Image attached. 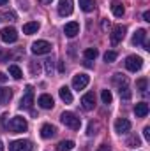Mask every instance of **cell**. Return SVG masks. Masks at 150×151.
<instances>
[{
	"label": "cell",
	"instance_id": "1",
	"mask_svg": "<svg viewBox=\"0 0 150 151\" xmlns=\"http://www.w3.org/2000/svg\"><path fill=\"white\" fill-rule=\"evenodd\" d=\"M4 127H5L11 134H23V132L28 128V123H27L25 118H21V116H14V118H11V121L5 123Z\"/></svg>",
	"mask_w": 150,
	"mask_h": 151
},
{
	"label": "cell",
	"instance_id": "2",
	"mask_svg": "<svg viewBox=\"0 0 150 151\" xmlns=\"http://www.w3.org/2000/svg\"><path fill=\"white\" fill-rule=\"evenodd\" d=\"M60 121H62L67 128H71V130H79V127H81V119H79L74 113H71V111L62 113V116H60Z\"/></svg>",
	"mask_w": 150,
	"mask_h": 151
},
{
	"label": "cell",
	"instance_id": "3",
	"mask_svg": "<svg viewBox=\"0 0 150 151\" xmlns=\"http://www.w3.org/2000/svg\"><path fill=\"white\" fill-rule=\"evenodd\" d=\"M141 67H143V60H141V56L129 55V56L125 58V69H127L129 72H138Z\"/></svg>",
	"mask_w": 150,
	"mask_h": 151
},
{
	"label": "cell",
	"instance_id": "4",
	"mask_svg": "<svg viewBox=\"0 0 150 151\" xmlns=\"http://www.w3.org/2000/svg\"><path fill=\"white\" fill-rule=\"evenodd\" d=\"M0 39H2V42H5V44L16 42V40H18V32H16V28H12V27L2 28V30H0Z\"/></svg>",
	"mask_w": 150,
	"mask_h": 151
},
{
	"label": "cell",
	"instance_id": "5",
	"mask_svg": "<svg viewBox=\"0 0 150 151\" xmlns=\"http://www.w3.org/2000/svg\"><path fill=\"white\" fill-rule=\"evenodd\" d=\"M51 47H53V46H51L48 40H36L30 49H32L34 55H48V53L51 51Z\"/></svg>",
	"mask_w": 150,
	"mask_h": 151
},
{
	"label": "cell",
	"instance_id": "6",
	"mask_svg": "<svg viewBox=\"0 0 150 151\" xmlns=\"http://www.w3.org/2000/svg\"><path fill=\"white\" fill-rule=\"evenodd\" d=\"M9 151H34V146L30 141L20 139V141H12L9 144Z\"/></svg>",
	"mask_w": 150,
	"mask_h": 151
},
{
	"label": "cell",
	"instance_id": "7",
	"mask_svg": "<svg viewBox=\"0 0 150 151\" xmlns=\"http://www.w3.org/2000/svg\"><path fill=\"white\" fill-rule=\"evenodd\" d=\"M32 104H34V86L28 84V86L25 88V95H23V99H21V102H20V107H21V109H30Z\"/></svg>",
	"mask_w": 150,
	"mask_h": 151
},
{
	"label": "cell",
	"instance_id": "8",
	"mask_svg": "<svg viewBox=\"0 0 150 151\" xmlns=\"http://www.w3.org/2000/svg\"><path fill=\"white\" fill-rule=\"evenodd\" d=\"M133 44L134 46H143L145 49H150L149 42H147V30L145 28H138L133 35Z\"/></svg>",
	"mask_w": 150,
	"mask_h": 151
},
{
	"label": "cell",
	"instance_id": "9",
	"mask_svg": "<svg viewBox=\"0 0 150 151\" xmlns=\"http://www.w3.org/2000/svg\"><path fill=\"white\" fill-rule=\"evenodd\" d=\"M88 83H90V76L88 74H76L73 77V88L74 90H85L87 86H88Z\"/></svg>",
	"mask_w": 150,
	"mask_h": 151
},
{
	"label": "cell",
	"instance_id": "10",
	"mask_svg": "<svg viewBox=\"0 0 150 151\" xmlns=\"http://www.w3.org/2000/svg\"><path fill=\"white\" fill-rule=\"evenodd\" d=\"M125 32H127V28H125L124 25H115L113 30H111V44L122 42L124 37H125Z\"/></svg>",
	"mask_w": 150,
	"mask_h": 151
},
{
	"label": "cell",
	"instance_id": "11",
	"mask_svg": "<svg viewBox=\"0 0 150 151\" xmlns=\"http://www.w3.org/2000/svg\"><path fill=\"white\" fill-rule=\"evenodd\" d=\"M81 107L85 111H92L95 107V95H94V91H88V93H85L81 97Z\"/></svg>",
	"mask_w": 150,
	"mask_h": 151
},
{
	"label": "cell",
	"instance_id": "12",
	"mask_svg": "<svg viewBox=\"0 0 150 151\" xmlns=\"http://www.w3.org/2000/svg\"><path fill=\"white\" fill-rule=\"evenodd\" d=\"M73 9H74V5H73V0H60L58 2V14L60 16H71L73 14Z\"/></svg>",
	"mask_w": 150,
	"mask_h": 151
},
{
	"label": "cell",
	"instance_id": "13",
	"mask_svg": "<svg viewBox=\"0 0 150 151\" xmlns=\"http://www.w3.org/2000/svg\"><path fill=\"white\" fill-rule=\"evenodd\" d=\"M115 130H117V134H127L131 130V121L127 118H118L115 121Z\"/></svg>",
	"mask_w": 150,
	"mask_h": 151
},
{
	"label": "cell",
	"instance_id": "14",
	"mask_svg": "<svg viewBox=\"0 0 150 151\" xmlns=\"http://www.w3.org/2000/svg\"><path fill=\"white\" fill-rule=\"evenodd\" d=\"M37 104L42 107V109H53V106H55V100H53V97H51V95H48V93H42V95L37 99Z\"/></svg>",
	"mask_w": 150,
	"mask_h": 151
},
{
	"label": "cell",
	"instance_id": "15",
	"mask_svg": "<svg viewBox=\"0 0 150 151\" xmlns=\"http://www.w3.org/2000/svg\"><path fill=\"white\" fill-rule=\"evenodd\" d=\"M64 34L67 35V37H76L78 34H79V25L76 23V21H71V23H67L66 27H64Z\"/></svg>",
	"mask_w": 150,
	"mask_h": 151
},
{
	"label": "cell",
	"instance_id": "16",
	"mask_svg": "<svg viewBox=\"0 0 150 151\" xmlns=\"http://www.w3.org/2000/svg\"><path fill=\"white\" fill-rule=\"evenodd\" d=\"M55 134H57V128H55L53 125L44 123V125L41 127V137H42V139H51Z\"/></svg>",
	"mask_w": 150,
	"mask_h": 151
},
{
	"label": "cell",
	"instance_id": "17",
	"mask_svg": "<svg viewBox=\"0 0 150 151\" xmlns=\"http://www.w3.org/2000/svg\"><path fill=\"white\" fill-rule=\"evenodd\" d=\"M134 114H136V118H145L149 114V104L147 102H138L134 106Z\"/></svg>",
	"mask_w": 150,
	"mask_h": 151
},
{
	"label": "cell",
	"instance_id": "18",
	"mask_svg": "<svg viewBox=\"0 0 150 151\" xmlns=\"http://www.w3.org/2000/svg\"><path fill=\"white\" fill-rule=\"evenodd\" d=\"M39 28H41V25H39L37 21H28V23H25V25H23V34H27V35L37 34Z\"/></svg>",
	"mask_w": 150,
	"mask_h": 151
},
{
	"label": "cell",
	"instance_id": "19",
	"mask_svg": "<svg viewBox=\"0 0 150 151\" xmlns=\"http://www.w3.org/2000/svg\"><path fill=\"white\" fill-rule=\"evenodd\" d=\"M58 95H60V99H62L66 104H71V102H73V93H71V90H69L67 86H62V88L58 90Z\"/></svg>",
	"mask_w": 150,
	"mask_h": 151
},
{
	"label": "cell",
	"instance_id": "20",
	"mask_svg": "<svg viewBox=\"0 0 150 151\" xmlns=\"http://www.w3.org/2000/svg\"><path fill=\"white\" fill-rule=\"evenodd\" d=\"M111 12H113V16H117V18H122L124 16V12H125V9H124V5H122V2H111Z\"/></svg>",
	"mask_w": 150,
	"mask_h": 151
},
{
	"label": "cell",
	"instance_id": "21",
	"mask_svg": "<svg viewBox=\"0 0 150 151\" xmlns=\"http://www.w3.org/2000/svg\"><path fill=\"white\" fill-rule=\"evenodd\" d=\"M12 99V90L11 88H0V104H9Z\"/></svg>",
	"mask_w": 150,
	"mask_h": 151
},
{
	"label": "cell",
	"instance_id": "22",
	"mask_svg": "<svg viewBox=\"0 0 150 151\" xmlns=\"http://www.w3.org/2000/svg\"><path fill=\"white\" fill-rule=\"evenodd\" d=\"M74 150V141H60L57 144V151H71Z\"/></svg>",
	"mask_w": 150,
	"mask_h": 151
},
{
	"label": "cell",
	"instance_id": "23",
	"mask_svg": "<svg viewBox=\"0 0 150 151\" xmlns=\"http://www.w3.org/2000/svg\"><path fill=\"white\" fill-rule=\"evenodd\" d=\"M79 7H81V11H85V12H90V11H94L95 2H94V0H79Z\"/></svg>",
	"mask_w": 150,
	"mask_h": 151
},
{
	"label": "cell",
	"instance_id": "24",
	"mask_svg": "<svg viewBox=\"0 0 150 151\" xmlns=\"http://www.w3.org/2000/svg\"><path fill=\"white\" fill-rule=\"evenodd\" d=\"M97 55H99V51H97L95 47H87V49L83 51V56H85L87 60H95Z\"/></svg>",
	"mask_w": 150,
	"mask_h": 151
},
{
	"label": "cell",
	"instance_id": "25",
	"mask_svg": "<svg viewBox=\"0 0 150 151\" xmlns=\"http://www.w3.org/2000/svg\"><path fill=\"white\" fill-rule=\"evenodd\" d=\"M9 74H11V77H14V79H21L23 77V72H21V69L18 65H9Z\"/></svg>",
	"mask_w": 150,
	"mask_h": 151
},
{
	"label": "cell",
	"instance_id": "26",
	"mask_svg": "<svg viewBox=\"0 0 150 151\" xmlns=\"http://www.w3.org/2000/svg\"><path fill=\"white\" fill-rule=\"evenodd\" d=\"M113 83L118 86H127V77L124 74H115L113 76Z\"/></svg>",
	"mask_w": 150,
	"mask_h": 151
},
{
	"label": "cell",
	"instance_id": "27",
	"mask_svg": "<svg viewBox=\"0 0 150 151\" xmlns=\"http://www.w3.org/2000/svg\"><path fill=\"white\" fill-rule=\"evenodd\" d=\"M101 99H103V104H111L113 102V95L110 90H103V93H101Z\"/></svg>",
	"mask_w": 150,
	"mask_h": 151
},
{
	"label": "cell",
	"instance_id": "28",
	"mask_svg": "<svg viewBox=\"0 0 150 151\" xmlns=\"http://www.w3.org/2000/svg\"><path fill=\"white\" fill-rule=\"evenodd\" d=\"M147 84H149V81H147L145 77H141V79L136 81V88H138L141 93H147Z\"/></svg>",
	"mask_w": 150,
	"mask_h": 151
},
{
	"label": "cell",
	"instance_id": "29",
	"mask_svg": "<svg viewBox=\"0 0 150 151\" xmlns=\"http://www.w3.org/2000/svg\"><path fill=\"white\" fill-rule=\"evenodd\" d=\"M140 142H141V141H140V137H138V135H131V137L127 139V142H125V144H127L129 148H138V146H140Z\"/></svg>",
	"mask_w": 150,
	"mask_h": 151
},
{
	"label": "cell",
	"instance_id": "30",
	"mask_svg": "<svg viewBox=\"0 0 150 151\" xmlns=\"http://www.w3.org/2000/svg\"><path fill=\"white\" fill-rule=\"evenodd\" d=\"M115 60H117V53L115 51H106L104 53V62L106 63H113Z\"/></svg>",
	"mask_w": 150,
	"mask_h": 151
},
{
	"label": "cell",
	"instance_id": "31",
	"mask_svg": "<svg viewBox=\"0 0 150 151\" xmlns=\"http://www.w3.org/2000/svg\"><path fill=\"white\" fill-rule=\"evenodd\" d=\"M118 91H120V97H122L124 100H129V99H131V91H129V88H127V86H120V90H118Z\"/></svg>",
	"mask_w": 150,
	"mask_h": 151
},
{
	"label": "cell",
	"instance_id": "32",
	"mask_svg": "<svg viewBox=\"0 0 150 151\" xmlns=\"http://www.w3.org/2000/svg\"><path fill=\"white\" fill-rule=\"evenodd\" d=\"M97 128H99V127H97V123L90 121V125H88V130H87V135H90V137H92V135H95V134H97Z\"/></svg>",
	"mask_w": 150,
	"mask_h": 151
},
{
	"label": "cell",
	"instance_id": "33",
	"mask_svg": "<svg viewBox=\"0 0 150 151\" xmlns=\"http://www.w3.org/2000/svg\"><path fill=\"white\" fill-rule=\"evenodd\" d=\"M30 72H32L34 76H39V72H41V65L36 63V62H32V63H30Z\"/></svg>",
	"mask_w": 150,
	"mask_h": 151
},
{
	"label": "cell",
	"instance_id": "34",
	"mask_svg": "<svg viewBox=\"0 0 150 151\" xmlns=\"http://www.w3.org/2000/svg\"><path fill=\"white\" fill-rule=\"evenodd\" d=\"M46 72L51 76V72H53V63H51V60H46Z\"/></svg>",
	"mask_w": 150,
	"mask_h": 151
},
{
	"label": "cell",
	"instance_id": "35",
	"mask_svg": "<svg viewBox=\"0 0 150 151\" xmlns=\"http://www.w3.org/2000/svg\"><path fill=\"white\" fill-rule=\"evenodd\" d=\"M4 18H7V19L12 21V19H16V14H14L12 11H9V12H4Z\"/></svg>",
	"mask_w": 150,
	"mask_h": 151
},
{
	"label": "cell",
	"instance_id": "36",
	"mask_svg": "<svg viewBox=\"0 0 150 151\" xmlns=\"http://www.w3.org/2000/svg\"><path fill=\"white\" fill-rule=\"evenodd\" d=\"M143 137H145V141H150V127L143 128Z\"/></svg>",
	"mask_w": 150,
	"mask_h": 151
},
{
	"label": "cell",
	"instance_id": "37",
	"mask_svg": "<svg viewBox=\"0 0 150 151\" xmlns=\"http://www.w3.org/2000/svg\"><path fill=\"white\" fill-rule=\"evenodd\" d=\"M64 70H66V65L62 60H58V72H64Z\"/></svg>",
	"mask_w": 150,
	"mask_h": 151
},
{
	"label": "cell",
	"instance_id": "38",
	"mask_svg": "<svg viewBox=\"0 0 150 151\" xmlns=\"http://www.w3.org/2000/svg\"><path fill=\"white\" fill-rule=\"evenodd\" d=\"M143 19H145V21H150V11H145V12H143Z\"/></svg>",
	"mask_w": 150,
	"mask_h": 151
},
{
	"label": "cell",
	"instance_id": "39",
	"mask_svg": "<svg viewBox=\"0 0 150 151\" xmlns=\"http://www.w3.org/2000/svg\"><path fill=\"white\" fill-rule=\"evenodd\" d=\"M108 27H110V21L108 19H103V30H106Z\"/></svg>",
	"mask_w": 150,
	"mask_h": 151
},
{
	"label": "cell",
	"instance_id": "40",
	"mask_svg": "<svg viewBox=\"0 0 150 151\" xmlns=\"http://www.w3.org/2000/svg\"><path fill=\"white\" fill-rule=\"evenodd\" d=\"M97 151H110V146H108V144H103V146H101Z\"/></svg>",
	"mask_w": 150,
	"mask_h": 151
},
{
	"label": "cell",
	"instance_id": "41",
	"mask_svg": "<svg viewBox=\"0 0 150 151\" xmlns=\"http://www.w3.org/2000/svg\"><path fill=\"white\" fill-rule=\"evenodd\" d=\"M5 81H7V76H5V74H2V72H0V83H5Z\"/></svg>",
	"mask_w": 150,
	"mask_h": 151
},
{
	"label": "cell",
	"instance_id": "42",
	"mask_svg": "<svg viewBox=\"0 0 150 151\" xmlns=\"http://www.w3.org/2000/svg\"><path fill=\"white\" fill-rule=\"evenodd\" d=\"M39 2H41V4H51L53 0H39Z\"/></svg>",
	"mask_w": 150,
	"mask_h": 151
},
{
	"label": "cell",
	"instance_id": "43",
	"mask_svg": "<svg viewBox=\"0 0 150 151\" xmlns=\"http://www.w3.org/2000/svg\"><path fill=\"white\" fill-rule=\"evenodd\" d=\"M7 2H9V0H0V5H5Z\"/></svg>",
	"mask_w": 150,
	"mask_h": 151
},
{
	"label": "cell",
	"instance_id": "44",
	"mask_svg": "<svg viewBox=\"0 0 150 151\" xmlns=\"http://www.w3.org/2000/svg\"><path fill=\"white\" fill-rule=\"evenodd\" d=\"M0 151H4V144L2 142H0Z\"/></svg>",
	"mask_w": 150,
	"mask_h": 151
}]
</instances>
